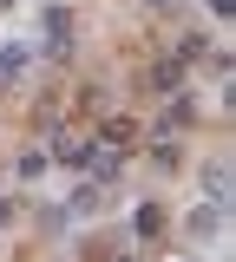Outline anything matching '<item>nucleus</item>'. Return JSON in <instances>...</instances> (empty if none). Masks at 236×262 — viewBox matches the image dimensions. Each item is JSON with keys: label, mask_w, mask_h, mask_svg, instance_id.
Wrapping results in <instances>:
<instances>
[{"label": "nucleus", "mask_w": 236, "mask_h": 262, "mask_svg": "<svg viewBox=\"0 0 236 262\" xmlns=\"http://www.w3.org/2000/svg\"><path fill=\"white\" fill-rule=\"evenodd\" d=\"M132 229L144 236V243H151V236L164 229V210H158V203H138V210H132Z\"/></svg>", "instance_id": "obj_1"}, {"label": "nucleus", "mask_w": 236, "mask_h": 262, "mask_svg": "<svg viewBox=\"0 0 236 262\" xmlns=\"http://www.w3.org/2000/svg\"><path fill=\"white\" fill-rule=\"evenodd\" d=\"M13 72H27V46H0V79H13Z\"/></svg>", "instance_id": "obj_2"}, {"label": "nucleus", "mask_w": 236, "mask_h": 262, "mask_svg": "<svg viewBox=\"0 0 236 262\" xmlns=\"http://www.w3.org/2000/svg\"><path fill=\"white\" fill-rule=\"evenodd\" d=\"M203 190H210V203H223V196H230V184H223V164H210V170H203Z\"/></svg>", "instance_id": "obj_3"}, {"label": "nucleus", "mask_w": 236, "mask_h": 262, "mask_svg": "<svg viewBox=\"0 0 236 262\" xmlns=\"http://www.w3.org/2000/svg\"><path fill=\"white\" fill-rule=\"evenodd\" d=\"M217 223H223V216H217V203H203L197 216H190V229H197V236H210V229H217Z\"/></svg>", "instance_id": "obj_4"}, {"label": "nucleus", "mask_w": 236, "mask_h": 262, "mask_svg": "<svg viewBox=\"0 0 236 262\" xmlns=\"http://www.w3.org/2000/svg\"><path fill=\"white\" fill-rule=\"evenodd\" d=\"M210 13H217V20H230V13H236V0H210Z\"/></svg>", "instance_id": "obj_5"}, {"label": "nucleus", "mask_w": 236, "mask_h": 262, "mask_svg": "<svg viewBox=\"0 0 236 262\" xmlns=\"http://www.w3.org/2000/svg\"><path fill=\"white\" fill-rule=\"evenodd\" d=\"M7 223H13V203H7V196H0V229H7Z\"/></svg>", "instance_id": "obj_6"}, {"label": "nucleus", "mask_w": 236, "mask_h": 262, "mask_svg": "<svg viewBox=\"0 0 236 262\" xmlns=\"http://www.w3.org/2000/svg\"><path fill=\"white\" fill-rule=\"evenodd\" d=\"M151 7H164V0H151Z\"/></svg>", "instance_id": "obj_7"}]
</instances>
